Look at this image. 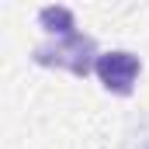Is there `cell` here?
I'll return each mask as SVG.
<instances>
[{
  "instance_id": "6da1fadb",
  "label": "cell",
  "mask_w": 149,
  "mask_h": 149,
  "mask_svg": "<svg viewBox=\"0 0 149 149\" xmlns=\"http://www.w3.org/2000/svg\"><path fill=\"white\" fill-rule=\"evenodd\" d=\"M35 59L42 66H63L76 76H87L90 70H97V45L94 38L87 35H66L63 42H49V45H38L35 49Z\"/></svg>"
},
{
  "instance_id": "7a4b0ae2",
  "label": "cell",
  "mask_w": 149,
  "mask_h": 149,
  "mask_svg": "<svg viewBox=\"0 0 149 149\" xmlns=\"http://www.w3.org/2000/svg\"><path fill=\"white\" fill-rule=\"evenodd\" d=\"M97 76H101V83L114 90V94H128L132 90V83H135V76H139V59L132 56V52H104L101 59H97Z\"/></svg>"
},
{
  "instance_id": "3957f363",
  "label": "cell",
  "mask_w": 149,
  "mask_h": 149,
  "mask_svg": "<svg viewBox=\"0 0 149 149\" xmlns=\"http://www.w3.org/2000/svg\"><path fill=\"white\" fill-rule=\"evenodd\" d=\"M38 21L49 28V31H59V35H73V14L66 10V7H45L42 14H38Z\"/></svg>"
}]
</instances>
